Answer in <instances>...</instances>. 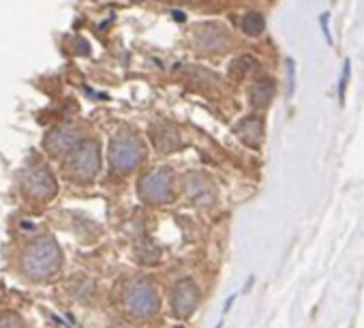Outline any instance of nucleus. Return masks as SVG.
<instances>
[{"instance_id": "obj_20", "label": "nucleus", "mask_w": 364, "mask_h": 328, "mask_svg": "<svg viewBox=\"0 0 364 328\" xmlns=\"http://www.w3.org/2000/svg\"><path fill=\"white\" fill-rule=\"evenodd\" d=\"M109 328H129V326H122V324H114V326H109Z\"/></svg>"}, {"instance_id": "obj_8", "label": "nucleus", "mask_w": 364, "mask_h": 328, "mask_svg": "<svg viewBox=\"0 0 364 328\" xmlns=\"http://www.w3.org/2000/svg\"><path fill=\"white\" fill-rule=\"evenodd\" d=\"M82 139H86V131L82 125L75 122H65L54 129H50L43 137V148L50 157L65 159Z\"/></svg>"}, {"instance_id": "obj_16", "label": "nucleus", "mask_w": 364, "mask_h": 328, "mask_svg": "<svg viewBox=\"0 0 364 328\" xmlns=\"http://www.w3.org/2000/svg\"><path fill=\"white\" fill-rule=\"evenodd\" d=\"M0 328H26V324L20 315L5 311V313H0Z\"/></svg>"}, {"instance_id": "obj_2", "label": "nucleus", "mask_w": 364, "mask_h": 328, "mask_svg": "<svg viewBox=\"0 0 364 328\" xmlns=\"http://www.w3.org/2000/svg\"><path fill=\"white\" fill-rule=\"evenodd\" d=\"M146 142L131 129L118 131L107 146V168L114 176H127L146 161Z\"/></svg>"}, {"instance_id": "obj_15", "label": "nucleus", "mask_w": 364, "mask_h": 328, "mask_svg": "<svg viewBox=\"0 0 364 328\" xmlns=\"http://www.w3.org/2000/svg\"><path fill=\"white\" fill-rule=\"evenodd\" d=\"M253 69H257L255 58H253V56H249V54H245V56H238V58L232 63V67H230V75H232V78H236V80H242V78H247Z\"/></svg>"}, {"instance_id": "obj_17", "label": "nucleus", "mask_w": 364, "mask_h": 328, "mask_svg": "<svg viewBox=\"0 0 364 328\" xmlns=\"http://www.w3.org/2000/svg\"><path fill=\"white\" fill-rule=\"evenodd\" d=\"M137 255H139V260H141V262L152 264V262H156V260H159V249H156V247H152L150 243H146V245H141V247H139Z\"/></svg>"}, {"instance_id": "obj_19", "label": "nucleus", "mask_w": 364, "mask_h": 328, "mask_svg": "<svg viewBox=\"0 0 364 328\" xmlns=\"http://www.w3.org/2000/svg\"><path fill=\"white\" fill-rule=\"evenodd\" d=\"M176 3H200V0H176Z\"/></svg>"}, {"instance_id": "obj_3", "label": "nucleus", "mask_w": 364, "mask_h": 328, "mask_svg": "<svg viewBox=\"0 0 364 328\" xmlns=\"http://www.w3.org/2000/svg\"><path fill=\"white\" fill-rule=\"evenodd\" d=\"M101 161L99 139L86 137L65 157V174L77 185H88L101 172Z\"/></svg>"}, {"instance_id": "obj_12", "label": "nucleus", "mask_w": 364, "mask_h": 328, "mask_svg": "<svg viewBox=\"0 0 364 328\" xmlns=\"http://www.w3.org/2000/svg\"><path fill=\"white\" fill-rule=\"evenodd\" d=\"M236 135L247 144L257 148L264 137V120L259 116H247L236 125Z\"/></svg>"}, {"instance_id": "obj_11", "label": "nucleus", "mask_w": 364, "mask_h": 328, "mask_svg": "<svg viewBox=\"0 0 364 328\" xmlns=\"http://www.w3.org/2000/svg\"><path fill=\"white\" fill-rule=\"evenodd\" d=\"M148 137L154 150L161 154H171L182 146L180 131L171 122H152L148 129Z\"/></svg>"}, {"instance_id": "obj_9", "label": "nucleus", "mask_w": 364, "mask_h": 328, "mask_svg": "<svg viewBox=\"0 0 364 328\" xmlns=\"http://www.w3.org/2000/svg\"><path fill=\"white\" fill-rule=\"evenodd\" d=\"M182 191H185L187 200L193 202L196 206L210 208L217 204V187L206 174H200V172L187 174L185 181H182Z\"/></svg>"}, {"instance_id": "obj_10", "label": "nucleus", "mask_w": 364, "mask_h": 328, "mask_svg": "<svg viewBox=\"0 0 364 328\" xmlns=\"http://www.w3.org/2000/svg\"><path fill=\"white\" fill-rule=\"evenodd\" d=\"M200 307V287L193 279H180L171 290V311L176 317L187 319Z\"/></svg>"}, {"instance_id": "obj_7", "label": "nucleus", "mask_w": 364, "mask_h": 328, "mask_svg": "<svg viewBox=\"0 0 364 328\" xmlns=\"http://www.w3.org/2000/svg\"><path fill=\"white\" fill-rule=\"evenodd\" d=\"M193 46L204 54H225L234 48L232 33L219 22H202L191 33Z\"/></svg>"}, {"instance_id": "obj_1", "label": "nucleus", "mask_w": 364, "mask_h": 328, "mask_svg": "<svg viewBox=\"0 0 364 328\" xmlns=\"http://www.w3.org/2000/svg\"><path fill=\"white\" fill-rule=\"evenodd\" d=\"M22 273L33 281H50L63 268V251L58 243L43 234L31 240L20 255Z\"/></svg>"}, {"instance_id": "obj_14", "label": "nucleus", "mask_w": 364, "mask_h": 328, "mask_svg": "<svg viewBox=\"0 0 364 328\" xmlns=\"http://www.w3.org/2000/svg\"><path fill=\"white\" fill-rule=\"evenodd\" d=\"M240 26H242V31H245L247 35L257 37V35H262V33H264V28H266V20H264V16H262V14L251 11V14H247V16L240 20Z\"/></svg>"}, {"instance_id": "obj_4", "label": "nucleus", "mask_w": 364, "mask_h": 328, "mask_svg": "<svg viewBox=\"0 0 364 328\" xmlns=\"http://www.w3.org/2000/svg\"><path fill=\"white\" fill-rule=\"evenodd\" d=\"M122 307L135 319H148L159 311V290L150 279H133L122 287Z\"/></svg>"}, {"instance_id": "obj_13", "label": "nucleus", "mask_w": 364, "mask_h": 328, "mask_svg": "<svg viewBox=\"0 0 364 328\" xmlns=\"http://www.w3.org/2000/svg\"><path fill=\"white\" fill-rule=\"evenodd\" d=\"M274 97V82L270 78H259L255 80V84L251 86V92H249V101L255 110H266L270 105Z\"/></svg>"}, {"instance_id": "obj_6", "label": "nucleus", "mask_w": 364, "mask_h": 328, "mask_svg": "<svg viewBox=\"0 0 364 328\" xmlns=\"http://www.w3.org/2000/svg\"><path fill=\"white\" fill-rule=\"evenodd\" d=\"M22 191L33 202H50L58 194V183L43 161H31L22 172Z\"/></svg>"}, {"instance_id": "obj_5", "label": "nucleus", "mask_w": 364, "mask_h": 328, "mask_svg": "<svg viewBox=\"0 0 364 328\" xmlns=\"http://www.w3.org/2000/svg\"><path fill=\"white\" fill-rule=\"evenodd\" d=\"M173 185H176V176L171 168H165V166L152 168L137 181V196L141 198V202L150 206H163L171 202Z\"/></svg>"}, {"instance_id": "obj_18", "label": "nucleus", "mask_w": 364, "mask_h": 328, "mask_svg": "<svg viewBox=\"0 0 364 328\" xmlns=\"http://www.w3.org/2000/svg\"><path fill=\"white\" fill-rule=\"evenodd\" d=\"M349 60H345V65H343V78H341V86H338V97H341V101L345 99V88H347V80H349Z\"/></svg>"}]
</instances>
